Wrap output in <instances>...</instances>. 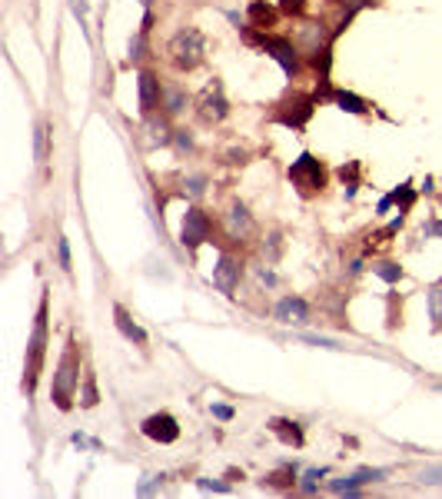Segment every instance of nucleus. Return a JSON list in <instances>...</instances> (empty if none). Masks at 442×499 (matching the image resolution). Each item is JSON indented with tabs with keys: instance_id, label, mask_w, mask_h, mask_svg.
Segmentation results:
<instances>
[{
	"instance_id": "nucleus-1",
	"label": "nucleus",
	"mask_w": 442,
	"mask_h": 499,
	"mask_svg": "<svg viewBox=\"0 0 442 499\" xmlns=\"http://www.w3.org/2000/svg\"><path fill=\"white\" fill-rule=\"evenodd\" d=\"M51 300L47 293L40 296V307H37V320H34V330H30V340H27V357H24V397H34L40 383V373H43V357H47V340H51Z\"/></svg>"
},
{
	"instance_id": "nucleus-2",
	"label": "nucleus",
	"mask_w": 442,
	"mask_h": 499,
	"mask_svg": "<svg viewBox=\"0 0 442 499\" xmlns=\"http://www.w3.org/2000/svg\"><path fill=\"white\" fill-rule=\"evenodd\" d=\"M76 390H80V346H76V336L70 333L67 336V346L60 353V363H57V373H53L51 383V399L60 413H70L76 403Z\"/></svg>"
},
{
	"instance_id": "nucleus-3",
	"label": "nucleus",
	"mask_w": 442,
	"mask_h": 499,
	"mask_svg": "<svg viewBox=\"0 0 442 499\" xmlns=\"http://www.w3.org/2000/svg\"><path fill=\"white\" fill-rule=\"evenodd\" d=\"M166 57H170L173 70L189 74V70H196L206 60V40H203V34L196 27H180L177 34L170 37V44H166Z\"/></svg>"
},
{
	"instance_id": "nucleus-4",
	"label": "nucleus",
	"mask_w": 442,
	"mask_h": 499,
	"mask_svg": "<svg viewBox=\"0 0 442 499\" xmlns=\"http://www.w3.org/2000/svg\"><path fill=\"white\" fill-rule=\"evenodd\" d=\"M316 103H319L316 100V93L309 97V93L293 90V93H286V97L273 107L269 120H273V124H283V127H290V130H303L306 124H309V117H313Z\"/></svg>"
},
{
	"instance_id": "nucleus-5",
	"label": "nucleus",
	"mask_w": 442,
	"mask_h": 499,
	"mask_svg": "<svg viewBox=\"0 0 442 499\" xmlns=\"http://www.w3.org/2000/svg\"><path fill=\"white\" fill-rule=\"evenodd\" d=\"M290 180L303 197H316V193L326 190V166H323L319 157H313L306 150V154H300L290 164Z\"/></svg>"
},
{
	"instance_id": "nucleus-6",
	"label": "nucleus",
	"mask_w": 442,
	"mask_h": 499,
	"mask_svg": "<svg viewBox=\"0 0 442 499\" xmlns=\"http://www.w3.org/2000/svg\"><path fill=\"white\" fill-rule=\"evenodd\" d=\"M260 47L276 60L279 70H283L290 80H296L300 74H303V53H300V47H296L290 37H266L263 34V37H260Z\"/></svg>"
},
{
	"instance_id": "nucleus-7",
	"label": "nucleus",
	"mask_w": 442,
	"mask_h": 499,
	"mask_svg": "<svg viewBox=\"0 0 442 499\" xmlns=\"http://www.w3.org/2000/svg\"><path fill=\"white\" fill-rule=\"evenodd\" d=\"M210 237H213V220H210V213L200 210V206H189L187 217H183V227H180L183 246H187V250H196V246H203Z\"/></svg>"
},
{
	"instance_id": "nucleus-8",
	"label": "nucleus",
	"mask_w": 442,
	"mask_h": 499,
	"mask_svg": "<svg viewBox=\"0 0 442 499\" xmlns=\"http://www.w3.org/2000/svg\"><path fill=\"white\" fill-rule=\"evenodd\" d=\"M223 230L233 244H250L253 237H256V220H253L250 206L240 204V200H233L227 210V217H223Z\"/></svg>"
},
{
	"instance_id": "nucleus-9",
	"label": "nucleus",
	"mask_w": 442,
	"mask_h": 499,
	"mask_svg": "<svg viewBox=\"0 0 442 499\" xmlns=\"http://www.w3.org/2000/svg\"><path fill=\"white\" fill-rule=\"evenodd\" d=\"M137 100L143 117H153L163 107V80L156 77V70H150V67H143L137 74Z\"/></svg>"
},
{
	"instance_id": "nucleus-10",
	"label": "nucleus",
	"mask_w": 442,
	"mask_h": 499,
	"mask_svg": "<svg viewBox=\"0 0 442 499\" xmlns=\"http://www.w3.org/2000/svg\"><path fill=\"white\" fill-rule=\"evenodd\" d=\"M200 120L203 124H220V120H227L229 114V100L227 93H223V84L220 80H210L200 93Z\"/></svg>"
},
{
	"instance_id": "nucleus-11",
	"label": "nucleus",
	"mask_w": 442,
	"mask_h": 499,
	"mask_svg": "<svg viewBox=\"0 0 442 499\" xmlns=\"http://www.w3.org/2000/svg\"><path fill=\"white\" fill-rule=\"evenodd\" d=\"M143 436L147 439H153V443H160V446H170V443H177L180 439V423L173 413H153V416H147L143 420Z\"/></svg>"
},
{
	"instance_id": "nucleus-12",
	"label": "nucleus",
	"mask_w": 442,
	"mask_h": 499,
	"mask_svg": "<svg viewBox=\"0 0 442 499\" xmlns=\"http://www.w3.org/2000/svg\"><path fill=\"white\" fill-rule=\"evenodd\" d=\"M240 280H243L240 256L223 253L220 260H216V267H213V286L220 290V293H227L229 300H233V296H236V290H240Z\"/></svg>"
},
{
	"instance_id": "nucleus-13",
	"label": "nucleus",
	"mask_w": 442,
	"mask_h": 499,
	"mask_svg": "<svg viewBox=\"0 0 442 499\" xmlns=\"http://www.w3.org/2000/svg\"><path fill=\"white\" fill-rule=\"evenodd\" d=\"M273 317H276V323H283V326H306V323H313V310H309V303H306L303 296L290 293L273 307Z\"/></svg>"
},
{
	"instance_id": "nucleus-14",
	"label": "nucleus",
	"mask_w": 442,
	"mask_h": 499,
	"mask_svg": "<svg viewBox=\"0 0 442 499\" xmlns=\"http://www.w3.org/2000/svg\"><path fill=\"white\" fill-rule=\"evenodd\" d=\"M114 326L120 330V336H123L126 343L140 346V350H147V343H150V336H147V330L140 326L133 317H130V310L120 307V303H114Z\"/></svg>"
},
{
	"instance_id": "nucleus-15",
	"label": "nucleus",
	"mask_w": 442,
	"mask_h": 499,
	"mask_svg": "<svg viewBox=\"0 0 442 499\" xmlns=\"http://www.w3.org/2000/svg\"><path fill=\"white\" fill-rule=\"evenodd\" d=\"M269 433L276 436L279 443H286V446H293V449H300L306 443L303 426H300L296 420H283V416H276V420H269Z\"/></svg>"
},
{
	"instance_id": "nucleus-16",
	"label": "nucleus",
	"mask_w": 442,
	"mask_h": 499,
	"mask_svg": "<svg viewBox=\"0 0 442 499\" xmlns=\"http://www.w3.org/2000/svg\"><path fill=\"white\" fill-rule=\"evenodd\" d=\"M326 100L333 103V107H340V110H346V114H353V117H363L369 114V103L359 97V93H353V90H329L326 93Z\"/></svg>"
},
{
	"instance_id": "nucleus-17",
	"label": "nucleus",
	"mask_w": 442,
	"mask_h": 499,
	"mask_svg": "<svg viewBox=\"0 0 442 499\" xmlns=\"http://www.w3.org/2000/svg\"><path fill=\"white\" fill-rule=\"evenodd\" d=\"M333 4H340V11H342V17H340V24L333 27V40L340 37L342 30H346V27L353 24V17L359 11H366V7H373V4H376V0H333Z\"/></svg>"
},
{
	"instance_id": "nucleus-18",
	"label": "nucleus",
	"mask_w": 442,
	"mask_h": 499,
	"mask_svg": "<svg viewBox=\"0 0 442 499\" xmlns=\"http://www.w3.org/2000/svg\"><path fill=\"white\" fill-rule=\"evenodd\" d=\"M187 103H189V97H187V90L180 87V84L163 87V117L166 120H170V117H177V114H183V110H187Z\"/></svg>"
},
{
	"instance_id": "nucleus-19",
	"label": "nucleus",
	"mask_w": 442,
	"mask_h": 499,
	"mask_svg": "<svg viewBox=\"0 0 442 499\" xmlns=\"http://www.w3.org/2000/svg\"><path fill=\"white\" fill-rule=\"evenodd\" d=\"M263 486H269V489H296L300 486V476H296V466H283V470H276V473H269V476H263Z\"/></svg>"
},
{
	"instance_id": "nucleus-20",
	"label": "nucleus",
	"mask_w": 442,
	"mask_h": 499,
	"mask_svg": "<svg viewBox=\"0 0 442 499\" xmlns=\"http://www.w3.org/2000/svg\"><path fill=\"white\" fill-rule=\"evenodd\" d=\"M100 403V390H97V376L93 370H83V386H80V410H93Z\"/></svg>"
},
{
	"instance_id": "nucleus-21",
	"label": "nucleus",
	"mask_w": 442,
	"mask_h": 499,
	"mask_svg": "<svg viewBox=\"0 0 442 499\" xmlns=\"http://www.w3.org/2000/svg\"><path fill=\"white\" fill-rule=\"evenodd\" d=\"M250 20H253V27L266 30V27L276 24V11H273V7H266L263 0H253L250 4Z\"/></svg>"
},
{
	"instance_id": "nucleus-22",
	"label": "nucleus",
	"mask_w": 442,
	"mask_h": 499,
	"mask_svg": "<svg viewBox=\"0 0 442 499\" xmlns=\"http://www.w3.org/2000/svg\"><path fill=\"white\" fill-rule=\"evenodd\" d=\"M263 256H266V263H279V260H283V233H279V230H269V233H266Z\"/></svg>"
},
{
	"instance_id": "nucleus-23",
	"label": "nucleus",
	"mask_w": 442,
	"mask_h": 499,
	"mask_svg": "<svg viewBox=\"0 0 442 499\" xmlns=\"http://www.w3.org/2000/svg\"><path fill=\"white\" fill-rule=\"evenodd\" d=\"M426 303H429L432 330H442V283H436L429 293H426Z\"/></svg>"
},
{
	"instance_id": "nucleus-24",
	"label": "nucleus",
	"mask_w": 442,
	"mask_h": 499,
	"mask_svg": "<svg viewBox=\"0 0 442 499\" xmlns=\"http://www.w3.org/2000/svg\"><path fill=\"white\" fill-rule=\"evenodd\" d=\"M329 476V470H306L303 479H300V493H306V496H313V493H319V483Z\"/></svg>"
},
{
	"instance_id": "nucleus-25",
	"label": "nucleus",
	"mask_w": 442,
	"mask_h": 499,
	"mask_svg": "<svg viewBox=\"0 0 442 499\" xmlns=\"http://www.w3.org/2000/svg\"><path fill=\"white\" fill-rule=\"evenodd\" d=\"M373 273H376L379 280H386L392 286V283L403 280V267L399 263H392V260H382V263H373Z\"/></svg>"
},
{
	"instance_id": "nucleus-26",
	"label": "nucleus",
	"mask_w": 442,
	"mask_h": 499,
	"mask_svg": "<svg viewBox=\"0 0 442 499\" xmlns=\"http://www.w3.org/2000/svg\"><path fill=\"white\" fill-rule=\"evenodd\" d=\"M392 206H399V210H409V206L416 204V190H413V183H403V187H396L389 193Z\"/></svg>"
},
{
	"instance_id": "nucleus-27",
	"label": "nucleus",
	"mask_w": 442,
	"mask_h": 499,
	"mask_svg": "<svg viewBox=\"0 0 442 499\" xmlns=\"http://www.w3.org/2000/svg\"><path fill=\"white\" fill-rule=\"evenodd\" d=\"M359 483H356V476H342V479H333L329 483V493H336V496H359Z\"/></svg>"
},
{
	"instance_id": "nucleus-28",
	"label": "nucleus",
	"mask_w": 442,
	"mask_h": 499,
	"mask_svg": "<svg viewBox=\"0 0 442 499\" xmlns=\"http://www.w3.org/2000/svg\"><path fill=\"white\" fill-rule=\"evenodd\" d=\"M183 193H187L189 200H200L203 193H206V177H203V173H196V177H187V180H183Z\"/></svg>"
},
{
	"instance_id": "nucleus-29",
	"label": "nucleus",
	"mask_w": 442,
	"mask_h": 499,
	"mask_svg": "<svg viewBox=\"0 0 442 499\" xmlns=\"http://www.w3.org/2000/svg\"><path fill=\"white\" fill-rule=\"evenodd\" d=\"M340 177H342V183H346V187H349V190H346V197H353L356 193V177H359V164H342L340 166Z\"/></svg>"
},
{
	"instance_id": "nucleus-30",
	"label": "nucleus",
	"mask_w": 442,
	"mask_h": 499,
	"mask_svg": "<svg viewBox=\"0 0 442 499\" xmlns=\"http://www.w3.org/2000/svg\"><path fill=\"white\" fill-rule=\"evenodd\" d=\"M57 263H60L63 273H70V270H74V260H70V244H67V237H57Z\"/></svg>"
},
{
	"instance_id": "nucleus-31",
	"label": "nucleus",
	"mask_w": 442,
	"mask_h": 499,
	"mask_svg": "<svg viewBox=\"0 0 442 499\" xmlns=\"http://www.w3.org/2000/svg\"><path fill=\"white\" fill-rule=\"evenodd\" d=\"M34 157H37V164L47 160V127H43V124H40L37 133H34Z\"/></svg>"
},
{
	"instance_id": "nucleus-32",
	"label": "nucleus",
	"mask_w": 442,
	"mask_h": 499,
	"mask_svg": "<svg viewBox=\"0 0 442 499\" xmlns=\"http://www.w3.org/2000/svg\"><path fill=\"white\" fill-rule=\"evenodd\" d=\"M353 476L359 486H369V483H382V479H386V470H356Z\"/></svg>"
},
{
	"instance_id": "nucleus-33",
	"label": "nucleus",
	"mask_w": 442,
	"mask_h": 499,
	"mask_svg": "<svg viewBox=\"0 0 442 499\" xmlns=\"http://www.w3.org/2000/svg\"><path fill=\"white\" fill-rule=\"evenodd\" d=\"M173 143L180 154H193V133L189 130H173Z\"/></svg>"
},
{
	"instance_id": "nucleus-34",
	"label": "nucleus",
	"mask_w": 442,
	"mask_h": 499,
	"mask_svg": "<svg viewBox=\"0 0 442 499\" xmlns=\"http://www.w3.org/2000/svg\"><path fill=\"white\" fill-rule=\"evenodd\" d=\"M143 44H147V34L140 30L137 37L130 40V64H140V60H143Z\"/></svg>"
},
{
	"instance_id": "nucleus-35",
	"label": "nucleus",
	"mask_w": 442,
	"mask_h": 499,
	"mask_svg": "<svg viewBox=\"0 0 442 499\" xmlns=\"http://www.w3.org/2000/svg\"><path fill=\"white\" fill-rule=\"evenodd\" d=\"M306 11V0H279V13H290V17H300Z\"/></svg>"
},
{
	"instance_id": "nucleus-36",
	"label": "nucleus",
	"mask_w": 442,
	"mask_h": 499,
	"mask_svg": "<svg viewBox=\"0 0 442 499\" xmlns=\"http://www.w3.org/2000/svg\"><path fill=\"white\" fill-rule=\"evenodd\" d=\"M210 413H213L216 420H223V423H229L236 413H233V406H223V403H210Z\"/></svg>"
},
{
	"instance_id": "nucleus-37",
	"label": "nucleus",
	"mask_w": 442,
	"mask_h": 499,
	"mask_svg": "<svg viewBox=\"0 0 442 499\" xmlns=\"http://www.w3.org/2000/svg\"><path fill=\"white\" fill-rule=\"evenodd\" d=\"M256 277H260V283H263V286H276V273H273V270H266V267H256Z\"/></svg>"
},
{
	"instance_id": "nucleus-38",
	"label": "nucleus",
	"mask_w": 442,
	"mask_h": 499,
	"mask_svg": "<svg viewBox=\"0 0 442 499\" xmlns=\"http://www.w3.org/2000/svg\"><path fill=\"white\" fill-rule=\"evenodd\" d=\"M200 483V489H216V493H229L227 483H213V479H196Z\"/></svg>"
}]
</instances>
